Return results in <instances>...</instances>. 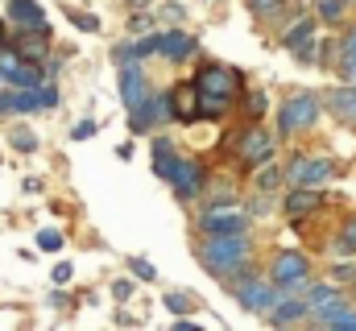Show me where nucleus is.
Wrapping results in <instances>:
<instances>
[{
    "mask_svg": "<svg viewBox=\"0 0 356 331\" xmlns=\"http://www.w3.org/2000/svg\"><path fill=\"white\" fill-rule=\"evenodd\" d=\"M71 21H75V25H79V29H99V21H95V17H91V13H83V17H79V13H71Z\"/></svg>",
    "mask_w": 356,
    "mask_h": 331,
    "instance_id": "obj_33",
    "label": "nucleus"
},
{
    "mask_svg": "<svg viewBox=\"0 0 356 331\" xmlns=\"http://www.w3.org/2000/svg\"><path fill=\"white\" fill-rule=\"evenodd\" d=\"M13 145H17V150H25V154H33V150H38L33 133H25V129H21V133H13Z\"/></svg>",
    "mask_w": 356,
    "mask_h": 331,
    "instance_id": "obj_25",
    "label": "nucleus"
},
{
    "mask_svg": "<svg viewBox=\"0 0 356 331\" xmlns=\"http://www.w3.org/2000/svg\"><path fill=\"white\" fill-rule=\"evenodd\" d=\"M154 42H158V54H166L170 63L186 58V54H195V38L182 33V29H166V33H158Z\"/></svg>",
    "mask_w": 356,
    "mask_h": 331,
    "instance_id": "obj_13",
    "label": "nucleus"
},
{
    "mask_svg": "<svg viewBox=\"0 0 356 331\" xmlns=\"http://www.w3.org/2000/svg\"><path fill=\"white\" fill-rule=\"evenodd\" d=\"M170 182H175V191L182 199H195V195L203 191V166L199 162H178L175 174H170Z\"/></svg>",
    "mask_w": 356,
    "mask_h": 331,
    "instance_id": "obj_12",
    "label": "nucleus"
},
{
    "mask_svg": "<svg viewBox=\"0 0 356 331\" xmlns=\"http://www.w3.org/2000/svg\"><path fill=\"white\" fill-rule=\"evenodd\" d=\"M38 248H42V252H58V248H63V236H58L54 228H42V232H38Z\"/></svg>",
    "mask_w": 356,
    "mask_h": 331,
    "instance_id": "obj_23",
    "label": "nucleus"
},
{
    "mask_svg": "<svg viewBox=\"0 0 356 331\" xmlns=\"http://www.w3.org/2000/svg\"><path fill=\"white\" fill-rule=\"evenodd\" d=\"M8 13H13V21L25 25V29H50V21H46V13H42L38 0H13Z\"/></svg>",
    "mask_w": 356,
    "mask_h": 331,
    "instance_id": "obj_17",
    "label": "nucleus"
},
{
    "mask_svg": "<svg viewBox=\"0 0 356 331\" xmlns=\"http://www.w3.org/2000/svg\"><path fill=\"white\" fill-rule=\"evenodd\" d=\"M236 154H241L245 166H261L273 158V137H269L266 129H245L241 141H236Z\"/></svg>",
    "mask_w": 356,
    "mask_h": 331,
    "instance_id": "obj_7",
    "label": "nucleus"
},
{
    "mask_svg": "<svg viewBox=\"0 0 356 331\" xmlns=\"http://www.w3.org/2000/svg\"><path fill=\"white\" fill-rule=\"evenodd\" d=\"M327 99V108L344 120V124H353L356 129V83H348V87H336V91H327L323 95Z\"/></svg>",
    "mask_w": 356,
    "mask_h": 331,
    "instance_id": "obj_15",
    "label": "nucleus"
},
{
    "mask_svg": "<svg viewBox=\"0 0 356 331\" xmlns=\"http://www.w3.org/2000/svg\"><path fill=\"white\" fill-rule=\"evenodd\" d=\"M319 207H323L319 186H294L290 199H286V211H290L294 220H302V216H311V211H319Z\"/></svg>",
    "mask_w": 356,
    "mask_h": 331,
    "instance_id": "obj_14",
    "label": "nucleus"
},
{
    "mask_svg": "<svg viewBox=\"0 0 356 331\" xmlns=\"http://www.w3.org/2000/svg\"><path fill=\"white\" fill-rule=\"evenodd\" d=\"M228 108H232V99H228V95H211V91H203V116L220 120V116H224Z\"/></svg>",
    "mask_w": 356,
    "mask_h": 331,
    "instance_id": "obj_21",
    "label": "nucleus"
},
{
    "mask_svg": "<svg viewBox=\"0 0 356 331\" xmlns=\"http://www.w3.org/2000/svg\"><path fill=\"white\" fill-rule=\"evenodd\" d=\"M199 228L207 236H232V232H245L249 228V216L236 211V207H211V211H203Z\"/></svg>",
    "mask_w": 356,
    "mask_h": 331,
    "instance_id": "obj_3",
    "label": "nucleus"
},
{
    "mask_svg": "<svg viewBox=\"0 0 356 331\" xmlns=\"http://www.w3.org/2000/svg\"><path fill=\"white\" fill-rule=\"evenodd\" d=\"M332 328H340V331H356V315H353V311L336 315V319H332Z\"/></svg>",
    "mask_w": 356,
    "mask_h": 331,
    "instance_id": "obj_31",
    "label": "nucleus"
},
{
    "mask_svg": "<svg viewBox=\"0 0 356 331\" xmlns=\"http://www.w3.org/2000/svg\"><path fill=\"white\" fill-rule=\"evenodd\" d=\"M170 104H175V120H182V124L199 120L203 116V91H199V83H178L175 91H170Z\"/></svg>",
    "mask_w": 356,
    "mask_h": 331,
    "instance_id": "obj_8",
    "label": "nucleus"
},
{
    "mask_svg": "<svg viewBox=\"0 0 356 331\" xmlns=\"http://www.w3.org/2000/svg\"><path fill=\"white\" fill-rule=\"evenodd\" d=\"M38 95H42V108H58V87H38Z\"/></svg>",
    "mask_w": 356,
    "mask_h": 331,
    "instance_id": "obj_26",
    "label": "nucleus"
},
{
    "mask_svg": "<svg viewBox=\"0 0 356 331\" xmlns=\"http://www.w3.org/2000/svg\"><path fill=\"white\" fill-rule=\"evenodd\" d=\"M344 58H356V29L344 38Z\"/></svg>",
    "mask_w": 356,
    "mask_h": 331,
    "instance_id": "obj_37",
    "label": "nucleus"
},
{
    "mask_svg": "<svg viewBox=\"0 0 356 331\" xmlns=\"http://www.w3.org/2000/svg\"><path fill=\"white\" fill-rule=\"evenodd\" d=\"M282 182H286V170H266V174L257 178V186H261V191H277Z\"/></svg>",
    "mask_w": 356,
    "mask_h": 331,
    "instance_id": "obj_24",
    "label": "nucleus"
},
{
    "mask_svg": "<svg viewBox=\"0 0 356 331\" xmlns=\"http://www.w3.org/2000/svg\"><path fill=\"white\" fill-rule=\"evenodd\" d=\"M277 282L269 277V282H257V277H245L241 286H236V302L245 307V311H269L273 302H277Z\"/></svg>",
    "mask_w": 356,
    "mask_h": 331,
    "instance_id": "obj_4",
    "label": "nucleus"
},
{
    "mask_svg": "<svg viewBox=\"0 0 356 331\" xmlns=\"http://www.w3.org/2000/svg\"><path fill=\"white\" fill-rule=\"evenodd\" d=\"M311 311L332 328V319L348 311V298H344V294H336L332 286H311Z\"/></svg>",
    "mask_w": 356,
    "mask_h": 331,
    "instance_id": "obj_10",
    "label": "nucleus"
},
{
    "mask_svg": "<svg viewBox=\"0 0 356 331\" xmlns=\"http://www.w3.org/2000/svg\"><path fill=\"white\" fill-rule=\"evenodd\" d=\"M348 4H356V0H348Z\"/></svg>",
    "mask_w": 356,
    "mask_h": 331,
    "instance_id": "obj_40",
    "label": "nucleus"
},
{
    "mask_svg": "<svg viewBox=\"0 0 356 331\" xmlns=\"http://www.w3.org/2000/svg\"><path fill=\"white\" fill-rule=\"evenodd\" d=\"M266 95H261V91H253V99H249V116H266Z\"/></svg>",
    "mask_w": 356,
    "mask_h": 331,
    "instance_id": "obj_30",
    "label": "nucleus"
},
{
    "mask_svg": "<svg viewBox=\"0 0 356 331\" xmlns=\"http://www.w3.org/2000/svg\"><path fill=\"white\" fill-rule=\"evenodd\" d=\"M340 75L348 83H356V58H344V67H340Z\"/></svg>",
    "mask_w": 356,
    "mask_h": 331,
    "instance_id": "obj_36",
    "label": "nucleus"
},
{
    "mask_svg": "<svg viewBox=\"0 0 356 331\" xmlns=\"http://www.w3.org/2000/svg\"><path fill=\"white\" fill-rule=\"evenodd\" d=\"M166 307H170L175 315H186V307H191V302H186V294H166Z\"/></svg>",
    "mask_w": 356,
    "mask_h": 331,
    "instance_id": "obj_28",
    "label": "nucleus"
},
{
    "mask_svg": "<svg viewBox=\"0 0 356 331\" xmlns=\"http://www.w3.org/2000/svg\"><path fill=\"white\" fill-rule=\"evenodd\" d=\"M332 174H336V166L327 162V158H294L290 170H286V178L294 186H323Z\"/></svg>",
    "mask_w": 356,
    "mask_h": 331,
    "instance_id": "obj_5",
    "label": "nucleus"
},
{
    "mask_svg": "<svg viewBox=\"0 0 356 331\" xmlns=\"http://www.w3.org/2000/svg\"><path fill=\"white\" fill-rule=\"evenodd\" d=\"M0 38H4V21H0Z\"/></svg>",
    "mask_w": 356,
    "mask_h": 331,
    "instance_id": "obj_39",
    "label": "nucleus"
},
{
    "mask_svg": "<svg viewBox=\"0 0 356 331\" xmlns=\"http://www.w3.org/2000/svg\"><path fill=\"white\" fill-rule=\"evenodd\" d=\"M91 133H95V120H79V124L71 129V137H75V141H88Z\"/></svg>",
    "mask_w": 356,
    "mask_h": 331,
    "instance_id": "obj_27",
    "label": "nucleus"
},
{
    "mask_svg": "<svg viewBox=\"0 0 356 331\" xmlns=\"http://www.w3.org/2000/svg\"><path fill=\"white\" fill-rule=\"evenodd\" d=\"M120 95H124L129 112H137V108L145 104V75H141L137 63H124V67H120Z\"/></svg>",
    "mask_w": 356,
    "mask_h": 331,
    "instance_id": "obj_11",
    "label": "nucleus"
},
{
    "mask_svg": "<svg viewBox=\"0 0 356 331\" xmlns=\"http://www.w3.org/2000/svg\"><path fill=\"white\" fill-rule=\"evenodd\" d=\"M307 311H311V298H282V302L269 311V323H277V328H282V323H298Z\"/></svg>",
    "mask_w": 356,
    "mask_h": 331,
    "instance_id": "obj_18",
    "label": "nucleus"
},
{
    "mask_svg": "<svg viewBox=\"0 0 356 331\" xmlns=\"http://www.w3.org/2000/svg\"><path fill=\"white\" fill-rule=\"evenodd\" d=\"M245 257H249V236H245V232L211 236V241L203 245V261H207L220 277H228L232 269H241V265H245Z\"/></svg>",
    "mask_w": 356,
    "mask_h": 331,
    "instance_id": "obj_1",
    "label": "nucleus"
},
{
    "mask_svg": "<svg viewBox=\"0 0 356 331\" xmlns=\"http://www.w3.org/2000/svg\"><path fill=\"white\" fill-rule=\"evenodd\" d=\"M195 83H199V91H211V95H228V99L241 95V79H236L228 67H203V71L195 75Z\"/></svg>",
    "mask_w": 356,
    "mask_h": 331,
    "instance_id": "obj_9",
    "label": "nucleus"
},
{
    "mask_svg": "<svg viewBox=\"0 0 356 331\" xmlns=\"http://www.w3.org/2000/svg\"><path fill=\"white\" fill-rule=\"evenodd\" d=\"M344 8H348V0H319V21L340 25L344 21Z\"/></svg>",
    "mask_w": 356,
    "mask_h": 331,
    "instance_id": "obj_22",
    "label": "nucleus"
},
{
    "mask_svg": "<svg viewBox=\"0 0 356 331\" xmlns=\"http://www.w3.org/2000/svg\"><path fill=\"white\" fill-rule=\"evenodd\" d=\"M332 273H336V282H353V277H356V265H336Z\"/></svg>",
    "mask_w": 356,
    "mask_h": 331,
    "instance_id": "obj_35",
    "label": "nucleus"
},
{
    "mask_svg": "<svg viewBox=\"0 0 356 331\" xmlns=\"http://www.w3.org/2000/svg\"><path fill=\"white\" fill-rule=\"evenodd\" d=\"M71 269H75V265L58 261V265H54V282H58V286H67V282H71Z\"/></svg>",
    "mask_w": 356,
    "mask_h": 331,
    "instance_id": "obj_34",
    "label": "nucleus"
},
{
    "mask_svg": "<svg viewBox=\"0 0 356 331\" xmlns=\"http://www.w3.org/2000/svg\"><path fill=\"white\" fill-rule=\"evenodd\" d=\"M307 257L302 252H277V261H273V269H269V277L282 286V290H294V286H302L307 282Z\"/></svg>",
    "mask_w": 356,
    "mask_h": 331,
    "instance_id": "obj_6",
    "label": "nucleus"
},
{
    "mask_svg": "<svg viewBox=\"0 0 356 331\" xmlns=\"http://www.w3.org/2000/svg\"><path fill=\"white\" fill-rule=\"evenodd\" d=\"M17 50H21V58L42 63L46 50H50V29H25V33L17 38Z\"/></svg>",
    "mask_w": 356,
    "mask_h": 331,
    "instance_id": "obj_16",
    "label": "nucleus"
},
{
    "mask_svg": "<svg viewBox=\"0 0 356 331\" xmlns=\"http://www.w3.org/2000/svg\"><path fill=\"white\" fill-rule=\"evenodd\" d=\"M175 166H178V158H175V150H170V141H166V137H158V141H154V170H158L162 178H170V174H175Z\"/></svg>",
    "mask_w": 356,
    "mask_h": 331,
    "instance_id": "obj_19",
    "label": "nucleus"
},
{
    "mask_svg": "<svg viewBox=\"0 0 356 331\" xmlns=\"http://www.w3.org/2000/svg\"><path fill=\"white\" fill-rule=\"evenodd\" d=\"M133 273H137L141 282H154V273H158V269H154L149 261H133Z\"/></svg>",
    "mask_w": 356,
    "mask_h": 331,
    "instance_id": "obj_29",
    "label": "nucleus"
},
{
    "mask_svg": "<svg viewBox=\"0 0 356 331\" xmlns=\"http://www.w3.org/2000/svg\"><path fill=\"white\" fill-rule=\"evenodd\" d=\"M311 33H315V21H311V17H302L298 25H290V29H286V38H282V46H286V50H294V46H298V42H307Z\"/></svg>",
    "mask_w": 356,
    "mask_h": 331,
    "instance_id": "obj_20",
    "label": "nucleus"
},
{
    "mask_svg": "<svg viewBox=\"0 0 356 331\" xmlns=\"http://www.w3.org/2000/svg\"><path fill=\"white\" fill-rule=\"evenodd\" d=\"M277 8H282L277 0H253V13H257V17H269V13H277Z\"/></svg>",
    "mask_w": 356,
    "mask_h": 331,
    "instance_id": "obj_32",
    "label": "nucleus"
},
{
    "mask_svg": "<svg viewBox=\"0 0 356 331\" xmlns=\"http://www.w3.org/2000/svg\"><path fill=\"white\" fill-rule=\"evenodd\" d=\"M319 112H323V99H319V95H294L290 104H282V112H277V129H282V133L311 129V124L319 120Z\"/></svg>",
    "mask_w": 356,
    "mask_h": 331,
    "instance_id": "obj_2",
    "label": "nucleus"
},
{
    "mask_svg": "<svg viewBox=\"0 0 356 331\" xmlns=\"http://www.w3.org/2000/svg\"><path fill=\"white\" fill-rule=\"evenodd\" d=\"M344 236H348V241L356 245V220H348V224H344Z\"/></svg>",
    "mask_w": 356,
    "mask_h": 331,
    "instance_id": "obj_38",
    "label": "nucleus"
}]
</instances>
